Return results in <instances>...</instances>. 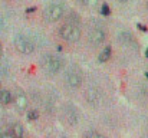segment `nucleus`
Returning a JSON list of instances; mask_svg holds the SVG:
<instances>
[{"label": "nucleus", "instance_id": "4be33fe9", "mask_svg": "<svg viewBox=\"0 0 148 138\" xmlns=\"http://www.w3.org/2000/svg\"><path fill=\"white\" fill-rule=\"evenodd\" d=\"M145 56H147V58H148V49H147V50H145Z\"/></svg>", "mask_w": 148, "mask_h": 138}, {"label": "nucleus", "instance_id": "9b49d317", "mask_svg": "<svg viewBox=\"0 0 148 138\" xmlns=\"http://www.w3.org/2000/svg\"><path fill=\"white\" fill-rule=\"evenodd\" d=\"M13 102V93L9 89H0V104L1 105H9Z\"/></svg>", "mask_w": 148, "mask_h": 138}, {"label": "nucleus", "instance_id": "6ab92c4d", "mask_svg": "<svg viewBox=\"0 0 148 138\" xmlns=\"http://www.w3.org/2000/svg\"><path fill=\"white\" fill-rule=\"evenodd\" d=\"M79 3H81V4H88L89 0H79Z\"/></svg>", "mask_w": 148, "mask_h": 138}, {"label": "nucleus", "instance_id": "7ed1b4c3", "mask_svg": "<svg viewBox=\"0 0 148 138\" xmlns=\"http://www.w3.org/2000/svg\"><path fill=\"white\" fill-rule=\"evenodd\" d=\"M63 65H65V62L59 56H56V55L48 53V55H45L40 59V66L45 71V73H48V75H56V73H59L60 69L63 68Z\"/></svg>", "mask_w": 148, "mask_h": 138}, {"label": "nucleus", "instance_id": "f8f14e48", "mask_svg": "<svg viewBox=\"0 0 148 138\" xmlns=\"http://www.w3.org/2000/svg\"><path fill=\"white\" fill-rule=\"evenodd\" d=\"M111 55H112V49H111V46H105V47L102 49V52L99 53L98 60L99 62H106V60H109Z\"/></svg>", "mask_w": 148, "mask_h": 138}, {"label": "nucleus", "instance_id": "0eeeda50", "mask_svg": "<svg viewBox=\"0 0 148 138\" xmlns=\"http://www.w3.org/2000/svg\"><path fill=\"white\" fill-rule=\"evenodd\" d=\"M106 39V30L103 27H94L89 35H88V41L92 46H99L102 45Z\"/></svg>", "mask_w": 148, "mask_h": 138}, {"label": "nucleus", "instance_id": "dca6fc26", "mask_svg": "<svg viewBox=\"0 0 148 138\" xmlns=\"http://www.w3.org/2000/svg\"><path fill=\"white\" fill-rule=\"evenodd\" d=\"M101 13L103 14V16H108L111 12H109V7H108V4H102V7H101Z\"/></svg>", "mask_w": 148, "mask_h": 138}, {"label": "nucleus", "instance_id": "20e7f679", "mask_svg": "<svg viewBox=\"0 0 148 138\" xmlns=\"http://www.w3.org/2000/svg\"><path fill=\"white\" fill-rule=\"evenodd\" d=\"M81 35H82L81 27H79L76 23H72V22H68V23L62 25L60 29H59V36H60L63 41L69 42V43L78 42V41L81 39Z\"/></svg>", "mask_w": 148, "mask_h": 138}, {"label": "nucleus", "instance_id": "423d86ee", "mask_svg": "<svg viewBox=\"0 0 148 138\" xmlns=\"http://www.w3.org/2000/svg\"><path fill=\"white\" fill-rule=\"evenodd\" d=\"M62 117H63V121L68 125H71V127H73V125H76L79 122V112L71 104H68V105H65L62 108Z\"/></svg>", "mask_w": 148, "mask_h": 138}, {"label": "nucleus", "instance_id": "4468645a", "mask_svg": "<svg viewBox=\"0 0 148 138\" xmlns=\"http://www.w3.org/2000/svg\"><path fill=\"white\" fill-rule=\"evenodd\" d=\"M38 118H39V111H36V109L29 111V114H27V119H29V121H35V119H38Z\"/></svg>", "mask_w": 148, "mask_h": 138}, {"label": "nucleus", "instance_id": "412c9836", "mask_svg": "<svg viewBox=\"0 0 148 138\" xmlns=\"http://www.w3.org/2000/svg\"><path fill=\"white\" fill-rule=\"evenodd\" d=\"M1 53H3V46H1V42H0V56H1Z\"/></svg>", "mask_w": 148, "mask_h": 138}, {"label": "nucleus", "instance_id": "f3484780", "mask_svg": "<svg viewBox=\"0 0 148 138\" xmlns=\"http://www.w3.org/2000/svg\"><path fill=\"white\" fill-rule=\"evenodd\" d=\"M116 3H119V4H127V3H130L131 0H115Z\"/></svg>", "mask_w": 148, "mask_h": 138}, {"label": "nucleus", "instance_id": "ddd939ff", "mask_svg": "<svg viewBox=\"0 0 148 138\" xmlns=\"http://www.w3.org/2000/svg\"><path fill=\"white\" fill-rule=\"evenodd\" d=\"M119 41H121L122 43L128 45V43L132 42V36H131L128 32H122V33H119Z\"/></svg>", "mask_w": 148, "mask_h": 138}, {"label": "nucleus", "instance_id": "393cba45", "mask_svg": "<svg viewBox=\"0 0 148 138\" xmlns=\"http://www.w3.org/2000/svg\"><path fill=\"white\" fill-rule=\"evenodd\" d=\"M0 89H1V87H0Z\"/></svg>", "mask_w": 148, "mask_h": 138}, {"label": "nucleus", "instance_id": "b1692460", "mask_svg": "<svg viewBox=\"0 0 148 138\" xmlns=\"http://www.w3.org/2000/svg\"><path fill=\"white\" fill-rule=\"evenodd\" d=\"M147 9H148V0H147Z\"/></svg>", "mask_w": 148, "mask_h": 138}, {"label": "nucleus", "instance_id": "f257e3e1", "mask_svg": "<svg viewBox=\"0 0 148 138\" xmlns=\"http://www.w3.org/2000/svg\"><path fill=\"white\" fill-rule=\"evenodd\" d=\"M63 81H65V85L68 89H71V91L79 89L84 82V73H82L81 68L78 65H71L63 75Z\"/></svg>", "mask_w": 148, "mask_h": 138}, {"label": "nucleus", "instance_id": "1a4fd4ad", "mask_svg": "<svg viewBox=\"0 0 148 138\" xmlns=\"http://www.w3.org/2000/svg\"><path fill=\"white\" fill-rule=\"evenodd\" d=\"M13 102H14L17 111H25V109L27 108V104H29V102H27V96H26V93L22 91V89L16 91V95L13 96Z\"/></svg>", "mask_w": 148, "mask_h": 138}, {"label": "nucleus", "instance_id": "9d476101", "mask_svg": "<svg viewBox=\"0 0 148 138\" xmlns=\"http://www.w3.org/2000/svg\"><path fill=\"white\" fill-rule=\"evenodd\" d=\"M9 134L12 138H25V130L19 122H13L9 128Z\"/></svg>", "mask_w": 148, "mask_h": 138}, {"label": "nucleus", "instance_id": "2eb2a0df", "mask_svg": "<svg viewBox=\"0 0 148 138\" xmlns=\"http://www.w3.org/2000/svg\"><path fill=\"white\" fill-rule=\"evenodd\" d=\"M84 138H105L102 134H99L97 131H89V133H86L85 134V137Z\"/></svg>", "mask_w": 148, "mask_h": 138}, {"label": "nucleus", "instance_id": "6e6552de", "mask_svg": "<svg viewBox=\"0 0 148 138\" xmlns=\"http://www.w3.org/2000/svg\"><path fill=\"white\" fill-rule=\"evenodd\" d=\"M85 99L88 101V104L91 105H98L102 99V93H101V89L97 88V87H89L86 92H85Z\"/></svg>", "mask_w": 148, "mask_h": 138}, {"label": "nucleus", "instance_id": "a211bd4d", "mask_svg": "<svg viewBox=\"0 0 148 138\" xmlns=\"http://www.w3.org/2000/svg\"><path fill=\"white\" fill-rule=\"evenodd\" d=\"M0 138H6V134H4V131L0 128Z\"/></svg>", "mask_w": 148, "mask_h": 138}, {"label": "nucleus", "instance_id": "f03ea898", "mask_svg": "<svg viewBox=\"0 0 148 138\" xmlns=\"http://www.w3.org/2000/svg\"><path fill=\"white\" fill-rule=\"evenodd\" d=\"M13 45L17 52H20L23 55H30L36 49V43H35L33 38L26 33H17L13 39Z\"/></svg>", "mask_w": 148, "mask_h": 138}, {"label": "nucleus", "instance_id": "aec40b11", "mask_svg": "<svg viewBox=\"0 0 148 138\" xmlns=\"http://www.w3.org/2000/svg\"><path fill=\"white\" fill-rule=\"evenodd\" d=\"M138 27H140L141 30H147V27H144V26H141V25H138Z\"/></svg>", "mask_w": 148, "mask_h": 138}, {"label": "nucleus", "instance_id": "5701e85b", "mask_svg": "<svg viewBox=\"0 0 148 138\" xmlns=\"http://www.w3.org/2000/svg\"><path fill=\"white\" fill-rule=\"evenodd\" d=\"M145 78H147V79H148V72H145Z\"/></svg>", "mask_w": 148, "mask_h": 138}, {"label": "nucleus", "instance_id": "39448f33", "mask_svg": "<svg viewBox=\"0 0 148 138\" xmlns=\"http://www.w3.org/2000/svg\"><path fill=\"white\" fill-rule=\"evenodd\" d=\"M45 20L49 22V23H55V22H59L63 16H65V6L63 4H59V3H53L48 6L45 9Z\"/></svg>", "mask_w": 148, "mask_h": 138}]
</instances>
